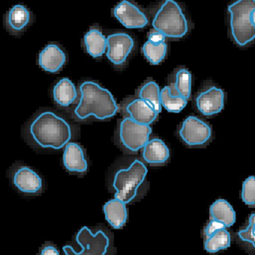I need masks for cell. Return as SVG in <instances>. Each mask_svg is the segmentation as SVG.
Segmentation results:
<instances>
[{
	"instance_id": "26",
	"label": "cell",
	"mask_w": 255,
	"mask_h": 255,
	"mask_svg": "<svg viewBox=\"0 0 255 255\" xmlns=\"http://www.w3.org/2000/svg\"><path fill=\"white\" fill-rule=\"evenodd\" d=\"M175 92L178 95L188 100L191 97L192 75L187 69H181L175 76Z\"/></svg>"
},
{
	"instance_id": "9",
	"label": "cell",
	"mask_w": 255,
	"mask_h": 255,
	"mask_svg": "<svg viewBox=\"0 0 255 255\" xmlns=\"http://www.w3.org/2000/svg\"><path fill=\"white\" fill-rule=\"evenodd\" d=\"M112 14L129 28H142L148 23L145 12L130 0H122L112 10Z\"/></svg>"
},
{
	"instance_id": "5",
	"label": "cell",
	"mask_w": 255,
	"mask_h": 255,
	"mask_svg": "<svg viewBox=\"0 0 255 255\" xmlns=\"http://www.w3.org/2000/svg\"><path fill=\"white\" fill-rule=\"evenodd\" d=\"M148 174L146 166L135 160L127 169H120L115 173L113 187L116 190L115 198L125 204L130 203L137 196L139 187Z\"/></svg>"
},
{
	"instance_id": "4",
	"label": "cell",
	"mask_w": 255,
	"mask_h": 255,
	"mask_svg": "<svg viewBox=\"0 0 255 255\" xmlns=\"http://www.w3.org/2000/svg\"><path fill=\"white\" fill-rule=\"evenodd\" d=\"M154 29L172 39L182 38L189 31V22L181 5L175 0H165L157 9L152 22Z\"/></svg>"
},
{
	"instance_id": "12",
	"label": "cell",
	"mask_w": 255,
	"mask_h": 255,
	"mask_svg": "<svg viewBox=\"0 0 255 255\" xmlns=\"http://www.w3.org/2000/svg\"><path fill=\"white\" fill-rule=\"evenodd\" d=\"M13 184L19 191L34 194L42 187V180L32 169L27 166L18 168L13 176Z\"/></svg>"
},
{
	"instance_id": "8",
	"label": "cell",
	"mask_w": 255,
	"mask_h": 255,
	"mask_svg": "<svg viewBox=\"0 0 255 255\" xmlns=\"http://www.w3.org/2000/svg\"><path fill=\"white\" fill-rule=\"evenodd\" d=\"M181 139L190 146L205 145L212 135L211 128L196 117L190 116L183 123L179 130Z\"/></svg>"
},
{
	"instance_id": "23",
	"label": "cell",
	"mask_w": 255,
	"mask_h": 255,
	"mask_svg": "<svg viewBox=\"0 0 255 255\" xmlns=\"http://www.w3.org/2000/svg\"><path fill=\"white\" fill-rule=\"evenodd\" d=\"M160 87L156 82L145 84L139 91V98L150 105L157 114L162 112Z\"/></svg>"
},
{
	"instance_id": "3",
	"label": "cell",
	"mask_w": 255,
	"mask_h": 255,
	"mask_svg": "<svg viewBox=\"0 0 255 255\" xmlns=\"http://www.w3.org/2000/svg\"><path fill=\"white\" fill-rule=\"evenodd\" d=\"M255 9V0H235L229 6L231 36L241 47L255 40V27L252 21Z\"/></svg>"
},
{
	"instance_id": "30",
	"label": "cell",
	"mask_w": 255,
	"mask_h": 255,
	"mask_svg": "<svg viewBox=\"0 0 255 255\" xmlns=\"http://www.w3.org/2000/svg\"><path fill=\"white\" fill-rule=\"evenodd\" d=\"M165 40H166V36L161 31L154 29L148 33V40L154 44H160L165 42Z\"/></svg>"
},
{
	"instance_id": "27",
	"label": "cell",
	"mask_w": 255,
	"mask_h": 255,
	"mask_svg": "<svg viewBox=\"0 0 255 255\" xmlns=\"http://www.w3.org/2000/svg\"><path fill=\"white\" fill-rule=\"evenodd\" d=\"M241 198L248 206H255V176H250L243 184Z\"/></svg>"
},
{
	"instance_id": "31",
	"label": "cell",
	"mask_w": 255,
	"mask_h": 255,
	"mask_svg": "<svg viewBox=\"0 0 255 255\" xmlns=\"http://www.w3.org/2000/svg\"><path fill=\"white\" fill-rule=\"evenodd\" d=\"M40 255H59V253L53 246L48 245L42 249Z\"/></svg>"
},
{
	"instance_id": "6",
	"label": "cell",
	"mask_w": 255,
	"mask_h": 255,
	"mask_svg": "<svg viewBox=\"0 0 255 255\" xmlns=\"http://www.w3.org/2000/svg\"><path fill=\"white\" fill-rule=\"evenodd\" d=\"M76 242L81 247L76 252L70 246H65L62 250L65 255H106L109 246V239L104 232L98 231L93 235L91 231L83 227L76 235Z\"/></svg>"
},
{
	"instance_id": "22",
	"label": "cell",
	"mask_w": 255,
	"mask_h": 255,
	"mask_svg": "<svg viewBox=\"0 0 255 255\" xmlns=\"http://www.w3.org/2000/svg\"><path fill=\"white\" fill-rule=\"evenodd\" d=\"M160 101L162 106L171 113H180L187 105V100L178 94H174L169 87H165L162 90Z\"/></svg>"
},
{
	"instance_id": "17",
	"label": "cell",
	"mask_w": 255,
	"mask_h": 255,
	"mask_svg": "<svg viewBox=\"0 0 255 255\" xmlns=\"http://www.w3.org/2000/svg\"><path fill=\"white\" fill-rule=\"evenodd\" d=\"M106 221L113 229H120L127 221L128 212L126 204L118 199H112L103 206Z\"/></svg>"
},
{
	"instance_id": "10",
	"label": "cell",
	"mask_w": 255,
	"mask_h": 255,
	"mask_svg": "<svg viewBox=\"0 0 255 255\" xmlns=\"http://www.w3.org/2000/svg\"><path fill=\"white\" fill-rule=\"evenodd\" d=\"M106 56L114 65L121 66L125 63L134 47V40L127 33L116 32L107 38Z\"/></svg>"
},
{
	"instance_id": "28",
	"label": "cell",
	"mask_w": 255,
	"mask_h": 255,
	"mask_svg": "<svg viewBox=\"0 0 255 255\" xmlns=\"http://www.w3.org/2000/svg\"><path fill=\"white\" fill-rule=\"evenodd\" d=\"M238 235L243 241L250 243L255 248V214L250 216V225L247 229L240 231Z\"/></svg>"
},
{
	"instance_id": "1",
	"label": "cell",
	"mask_w": 255,
	"mask_h": 255,
	"mask_svg": "<svg viewBox=\"0 0 255 255\" xmlns=\"http://www.w3.org/2000/svg\"><path fill=\"white\" fill-rule=\"evenodd\" d=\"M80 101L74 110L79 120L91 116L100 121L113 118L118 108L112 94L94 82H85L79 87Z\"/></svg>"
},
{
	"instance_id": "18",
	"label": "cell",
	"mask_w": 255,
	"mask_h": 255,
	"mask_svg": "<svg viewBox=\"0 0 255 255\" xmlns=\"http://www.w3.org/2000/svg\"><path fill=\"white\" fill-rule=\"evenodd\" d=\"M83 44L91 56L100 58L106 52L107 39L98 27L93 26L84 35Z\"/></svg>"
},
{
	"instance_id": "15",
	"label": "cell",
	"mask_w": 255,
	"mask_h": 255,
	"mask_svg": "<svg viewBox=\"0 0 255 255\" xmlns=\"http://www.w3.org/2000/svg\"><path fill=\"white\" fill-rule=\"evenodd\" d=\"M63 163L67 170L75 173H83L88 169L83 150L76 142H69L66 145L63 153Z\"/></svg>"
},
{
	"instance_id": "21",
	"label": "cell",
	"mask_w": 255,
	"mask_h": 255,
	"mask_svg": "<svg viewBox=\"0 0 255 255\" xmlns=\"http://www.w3.org/2000/svg\"><path fill=\"white\" fill-rule=\"evenodd\" d=\"M210 214L213 220L223 223L226 227H231L236 222V213L232 205L225 199H218L211 205Z\"/></svg>"
},
{
	"instance_id": "11",
	"label": "cell",
	"mask_w": 255,
	"mask_h": 255,
	"mask_svg": "<svg viewBox=\"0 0 255 255\" xmlns=\"http://www.w3.org/2000/svg\"><path fill=\"white\" fill-rule=\"evenodd\" d=\"M224 105V91L217 87H211L201 93L196 98V107L205 116H213L220 113Z\"/></svg>"
},
{
	"instance_id": "19",
	"label": "cell",
	"mask_w": 255,
	"mask_h": 255,
	"mask_svg": "<svg viewBox=\"0 0 255 255\" xmlns=\"http://www.w3.org/2000/svg\"><path fill=\"white\" fill-rule=\"evenodd\" d=\"M144 160L151 165H161L166 163L170 156L169 148L162 139L148 141L142 152Z\"/></svg>"
},
{
	"instance_id": "20",
	"label": "cell",
	"mask_w": 255,
	"mask_h": 255,
	"mask_svg": "<svg viewBox=\"0 0 255 255\" xmlns=\"http://www.w3.org/2000/svg\"><path fill=\"white\" fill-rule=\"evenodd\" d=\"M52 96L58 106L67 107L77 98V91L70 79L64 78L58 81L54 87Z\"/></svg>"
},
{
	"instance_id": "24",
	"label": "cell",
	"mask_w": 255,
	"mask_h": 255,
	"mask_svg": "<svg viewBox=\"0 0 255 255\" xmlns=\"http://www.w3.org/2000/svg\"><path fill=\"white\" fill-rule=\"evenodd\" d=\"M231 246V235L226 229L218 231L205 241V249L210 253H218Z\"/></svg>"
},
{
	"instance_id": "7",
	"label": "cell",
	"mask_w": 255,
	"mask_h": 255,
	"mask_svg": "<svg viewBox=\"0 0 255 255\" xmlns=\"http://www.w3.org/2000/svg\"><path fill=\"white\" fill-rule=\"evenodd\" d=\"M152 129L148 125L137 124L130 118L123 120L120 126L121 143L129 151H139L149 141Z\"/></svg>"
},
{
	"instance_id": "29",
	"label": "cell",
	"mask_w": 255,
	"mask_h": 255,
	"mask_svg": "<svg viewBox=\"0 0 255 255\" xmlns=\"http://www.w3.org/2000/svg\"><path fill=\"white\" fill-rule=\"evenodd\" d=\"M226 226L223 223L217 221V220H213L210 222L209 224L207 226L206 229L205 230V235L207 238L214 235V234L217 233L218 231L221 229H226Z\"/></svg>"
},
{
	"instance_id": "32",
	"label": "cell",
	"mask_w": 255,
	"mask_h": 255,
	"mask_svg": "<svg viewBox=\"0 0 255 255\" xmlns=\"http://www.w3.org/2000/svg\"><path fill=\"white\" fill-rule=\"evenodd\" d=\"M252 21H253V25L255 27V9L252 13Z\"/></svg>"
},
{
	"instance_id": "13",
	"label": "cell",
	"mask_w": 255,
	"mask_h": 255,
	"mask_svg": "<svg viewBox=\"0 0 255 255\" xmlns=\"http://www.w3.org/2000/svg\"><path fill=\"white\" fill-rule=\"evenodd\" d=\"M65 61L66 55L64 51L54 43L45 46L39 54V66L48 73H55L59 71Z\"/></svg>"
},
{
	"instance_id": "25",
	"label": "cell",
	"mask_w": 255,
	"mask_h": 255,
	"mask_svg": "<svg viewBox=\"0 0 255 255\" xmlns=\"http://www.w3.org/2000/svg\"><path fill=\"white\" fill-rule=\"evenodd\" d=\"M142 52L145 58L153 65H157L164 60L167 53V44L166 42L160 44H154L149 40L142 46Z\"/></svg>"
},
{
	"instance_id": "2",
	"label": "cell",
	"mask_w": 255,
	"mask_h": 255,
	"mask_svg": "<svg viewBox=\"0 0 255 255\" xmlns=\"http://www.w3.org/2000/svg\"><path fill=\"white\" fill-rule=\"evenodd\" d=\"M30 133L34 142L43 148L58 150L67 145L71 139L68 123L53 112L39 115L30 126Z\"/></svg>"
},
{
	"instance_id": "16",
	"label": "cell",
	"mask_w": 255,
	"mask_h": 255,
	"mask_svg": "<svg viewBox=\"0 0 255 255\" xmlns=\"http://www.w3.org/2000/svg\"><path fill=\"white\" fill-rule=\"evenodd\" d=\"M130 118L137 124L151 125L157 120L158 114L148 103L141 99H136L127 107Z\"/></svg>"
},
{
	"instance_id": "14",
	"label": "cell",
	"mask_w": 255,
	"mask_h": 255,
	"mask_svg": "<svg viewBox=\"0 0 255 255\" xmlns=\"http://www.w3.org/2000/svg\"><path fill=\"white\" fill-rule=\"evenodd\" d=\"M31 12L22 4H15L4 15L6 28L13 34L22 32L31 22Z\"/></svg>"
}]
</instances>
